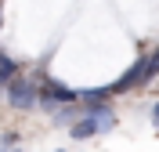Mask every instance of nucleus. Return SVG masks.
I'll return each instance as SVG.
<instances>
[{
    "label": "nucleus",
    "mask_w": 159,
    "mask_h": 152,
    "mask_svg": "<svg viewBox=\"0 0 159 152\" xmlns=\"http://www.w3.org/2000/svg\"><path fill=\"white\" fill-rule=\"evenodd\" d=\"M116 127V112H112V105H83V116H80L76 123L69 127L72 138H94V134H105Z\"/></svg>",
    "instance_id": "f257e3e1"
},
{
    "label": "nucleus",
    "mask_w": 159,
    "mask_h": 152,
    "mask_svg": "<svg viewBox=\"0 0 159 152\" xmlns=\"http://www.w3.org/2000/svg\"><path fill=\"white\" fill-rule=\"evenodd\" d=\"M4 94H7L11 109H22V112H25V109H33V105L40 101L36 83H33V80H25V76H15V80L7 83V91H4Z\"/></svg>",
    "instance_id": "f03ea898"
},
{
    "label": "nucleus",
    "mask_w": 159,
    "mask_h": 152,
    "mask_svg": "<svg viewBox=\"0 0 159 152\" xmlns=\"http://www.w3.org/2000/svg\"><path fill=\"white\" fill-rule=\"evenodd\" d=\"M15 76H18V62H11L7 54H4V58H0V91H7V83L15 80Z\"/></svg>",
    "instance_id": "7ed1b4c3"
},
{
    "label": "nucleus",
    "mask_w": 159,
    "mask_h": 152,
    "mask_svg": "<svg viewBox=\"0 0 159 152\" xmlns=\"http://www.w3.org/2000/svg\"><path fill=\"white\" fill-rule=\"evenodd\" d=\"M51 116H54V123L76 120V116H80V101H76V105H54V109H51Z\"/></svg>",
    "instance_id": "20e7f679"
},
{
    "label": "nucleus",
    "mask_w": 159,
    "mask_h": 152,
    "mask_svg": "<svg viewBox=\"0 0 159 152\" xmlns=\"http://www.w3.org/2000/svg\"><path fill=\"white\" fill-rule=\"evenodd\" d=\"M152 76H159V51H152L145 58V69H141V83H148Z\"/></svg>",
    "instance_id": "39448f33"
},
{
    "label": "nucleus",
    "mask_w": 159,
    "mask_h": 152,
    "mask_svg": "<svg viewBox=\"0 0 159 152\" xmlns=\"http://www.w3.org/2000/svg\"><path fill=\"white\" fill-rule=\"evenodd\" d=\"M152 120H156V134H159V101H156V109H152Z\"/></svg>",
    "instance_id": "423d86ee"
},
{
    "label": "nucleus",
    "mask_w": 159,
    "mask_h": 152,
    "mask_svg": "<svg viewBox=\"0 0 159 152\" xmlns=\"http://www.w3.org/2000/svg\"><path fill=\"white\" fill-rule=\"evenodd\" d=\"M15 152H18V149H15Z\"/></svg>",
    "instance_id": "0eeeda50"
}]
</instances>
